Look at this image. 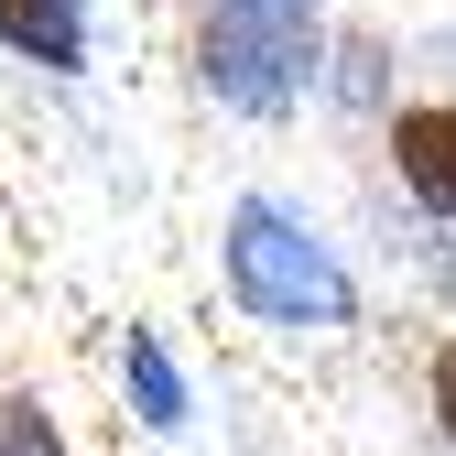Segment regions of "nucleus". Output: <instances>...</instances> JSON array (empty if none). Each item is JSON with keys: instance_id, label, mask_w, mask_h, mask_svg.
Segmentation results:
<instances>
[{"instance_id": "nucleus-2", "label": "nucleus", "mask_w": 456, "mask_h": 456, "mask_svg": "<svg viewBox=\"0 0 456 456\" xmlns=\"http://www.w3.org/2000/svg\"><path fill=\"white\" fill-rule=\"evenodd\" d=\"M207 87L228 109H294L315 87V22L305 12H228V0H207Z\"/></svg>"}, {"instance_id": "nucleus-7", "label": "nucleus", "mask_w": 456, "mask_h": 456, "mask_svg": "<svg viewBox=\"0 0 456 456\" xmlns=\"http://www.w3.org/2000/svg\"><path fill=\"white\" fill-rule=\"evenodd\" d=\"M435 424H445V445H456V348L435 359Z\"/></svg>"}, {"instance_id": "nucleus-6", "label": "nucleus", "mask_w": 456, "mask_h": 456, "mask_svg": "<svg viewBox=\"0 0 456 456\" xmlns=\"http://www.w3.org/2000/svg\"><path fill=\"white\" fill-rule=\"evenodd\" d=\"M0 456H66V435L44 424V403H22V391H0Z\"/></svg>"}, {"instance_id": "nucleus-5", "label": "nucleus", "mask_w": 456, "mask_h": 456, "mask_svg": "<svg viewBox=\"0 0 456 456\" xmlns=\"http://www.w3.org/2000/svg\"><path fill=\"white\" fill-rule=\"evenodd\" d=\"M131 391H142L152 424H185V380H175V359H163L152 337H131Z\"/></svg>"}, {"instance_id": "nucleus-8", "label": "nucleus", "mask_w": 456, "mask_h": 456, "mask_svg": "<svg viewBox=\"0 0 456 456\" xmlns=\"http://www.w3.org/2000/svg\"><path fill=\"white\" fill-rule=\"evenodd\" d=\"M228 12H315V0H228Z\"/></svg>"}, {"instance_id": "nucleus-1", "label": "nucleus", "mask_w": 456, "mask_h": 456, "mask_svg": "<svg viewBox=\"0 0 456 456\" xmlns=\"http://www.w3.org/2000/svg\"><path fill=\"white\" fill-rule=\"evenodd\" d=\"M228 294H240L250 315H272V326H348L359 315L337 250L305 240V228L282 217V207H261V196L228 207Z\"/></svg>"}, {"instance_id": "nucleus-4", "label": "nucleus", "mask_w": 456, "mask_h": 456, "mask_svg": "<svg viewBox=\"0 0 456 456\" xmlns=\"http://www.w3.org/2000/svg\"><path fill=\"white\" fill-rule=\"evenodd\" d=\"M0 44L33 54V66H87V22H77V0H0Z\"/></svg>"}, {"instance_id": "nucleus-3", "label": "nucleus", "mask_w": 456, "mask_h": 456, "mask_svg": "<svg viewBox=\"0 0 456 456\" xmlns=\"http://www.w3.org/2000/svg\"><path fill=\"white\" fill-rule=\"evenodd\" d=\"M391 163H403V185H413L435 217H456V98L403 109V120H391Z\"/></svg>"}]
</instances>
